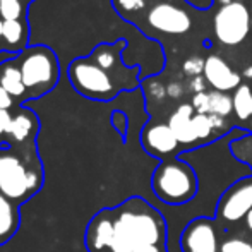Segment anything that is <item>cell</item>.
Listing matches in <instances>:
<instances>
[{
    "label": "cell",
    "instance_id": "cell-13",
    "mask_svg": "<svg viewBox=\"0 0 252 252\" xmlns=\"http://www.w3.org/2000/svg\"><path fill=\"white\" fill-rule=\"evenodd\" d=\"M126 47V41L117 40L115 43H101L91 52L90 59L96 62L101 69L115 74H127L132 67L124 65L122 62V50Z\"/></svg>",
    "mask_w": 252,
    "mask_h": 252
},
{
    "label": "cell",
    "instance_id": "cell-1",
    "mask_svg": "<svg viewBox=\"0 0 252 252\" xmlns=\"http://www.w3.org/2000/svg\"><path fill=\"white\" fill-rule=\"evenodd\" d=\"M110 215L113 235L106 252H168L165 218L146 199L129 197Z\"/></svg>",
    "mask_w": 252,
    "mask_h": 252
},
{
    "label": "cell",
    "instance_id": "cell-4",
    "mask_svg": "<svg viewBox=\"0 0 252 252\" xmlns=\"http://www.w3.org/2000/svg\"><path fill=\"white\" fill-rule=\"evenodd\" d=\"M23 83L26 86L28 100L43 96L55 88L60 77L59 59L55 52L43 45L28 47L17 55Z\"/></svg>",
    "mask_w": 252,
    "mask_h": 252
},
{
    "label": "cell",
    "instance_id": "cell-23",
    "mask_svg": "<svg viewBox=\"0 0 252 252\" xmlns=\"http://www.w3.org/2000/svg\"><path fill=\"white\" fill-rule=\"evenodd\" d=\"M119 14L139 12L146 7V0H112Z\"/></svg>",
    "mask_w": 252,
    "mask_h": 252
},
{
    "label": "cell",
    "instance_id": "cell-25",
    "mask_svg": "<svg viewBox=\"0 0 252 252\" xmlns=\"http://www.w3.org/2000/svg\"><path fill=\"white\" fill-rule=\"evenodd\" d=\"M112 126L115 127V130L120 134L122 137H126L127 134V127H129V120H127V115L120 110H115L112 113Z\"/></svg>",
    "mask_w": 252,
    "mask_h": 252
},
{
    "label": "cell",
    "instance_id": "cell-35",
    "mask_svg": "<svg viewBox=\"0 0 252 252\" xmlns=\"http://www.w3.org/2000/svg\"><path fill=\"white\" fill-rule=\"evenodd\" d=\"M0 53H3V21L0 19Z\"/></svg>",
    "mask_w": 252,
    "mask_h": 252
},
{
    "label": "cell",
    "instance_id": "cell-14",
    "mask_svg": "<svg viewBox=\"0 0 252 252\" xmlns=\"http://www.w3.org/2000/svg\"><path fill=\"white\" fill-rule=\"evenodd\" d=\"M0 88H3L14 100L28 101L26 86H24L23 76H21L19 65H17V55L0 63Z\"/></svg>",
    "mask_w": 252,
    "mask_h": 252
},
{
    "label": "cell",
    "instance_id": "cell-12",
    "mask_svg": "<svg viewBox=\"0 0 252 252\" xmlns=\"http://www.w3.org/2000/svg\"><path fill=\"white\" fill-rule=\"evenodd\" d=\"M194 115H196V110H194V106L190 103L179 105L175 112L170 115L168 126L180 144L189 146V144L197 143V136H196V130H194V122H192Z\"/></svg>",
    "mask_w": 252,
    "mask_h": 252
},
{
    "label": "cell",
    "instance_id": "cell-37",
    "mask_svg": "<svg viewBox=\"0 0 252 252\" xmlns=\"http://www.w3.org/2000/svg\"><path fill=\"white\" fill-rule=\"evenodd\" d=\"M0 2H12V0H0Z\"/></svg>",
    "mask_w": 252,
    "mask_h": 252
},
{
    "label": "cell",
    "instance_id": "cell-33",
    "mask_svg": "<svg viewBox=\"0 0 252 252\" xmlns=\"http://www.w3.org/2000/svg\"><path fill=\"white\" fill-rule=\"evenodd\" d=\"M242 77H244V79H252V63H251V65H247L246 69H244Z\"/></svg>",
    "mask_w": 252,
    "mask_h": 252
},
{
    "label": "cell",
    "instance_id": "cell-6",
    "mask_svg": "<svg viewBox=\"0 0 252 252\" xmlns=\"http://www.w3.org/2000/svg\"><path fill=\"white\" fill-rule=\"evenodd\" d=\"M218 41L225 47H237L251 31V12L244 2H230L218 9L213 19Z\"/></svg>",
    "mask_w": 252,
    "mask_h": 252
},
{
    "label": "cell",
    "instance_id": "cell-15",
    "mask_svg": "<svg viewBox=\"0 0 252 252\" xmlns=\"http://www.w3.org/2000/svg\"><path fill=\"white\" fill-rule=\"evenodd\" d=\"M38 129V119L30 108L21 106L10 119V124L7 127L5 136L12 137L17 143H24L34 134V130Z\"/></svg>",
    "mask_w": 252,
    "mask_h": 252
},
{
    "label": "cell",
    "instance_id": "cell-16",
    "mask_svg": "<svg viewBox=\"0 0 252 252\" xmlns=\"http://www.w3.org/2000/svg\"><path fill=\"white\" fill-rule=\"evenodd\" d=\"M21 225V209L0 192V247L17 233Z\"/></svg>",
    "mask_w": 252,
    "mask_h": 252
},
{
    "label": "cell",
    "instance_id": "cell-3",
    "mask_svg": "<svg viewBox=\"0 0 252 252\" xmlns=\"http://www.w3.org/2000/svg\"><path fill=\"white\" fill-rule=\"evenodd\" d=\"M151 189L166 204H186L197 194L199 184L192 166L182 158L166 159L153 172Z\"/></svg>",
    "mask_w": 252,
    "mask_h": 252
},
{
    "label": "cell",
    "instance_id": "cell-8",
    "mask_svg": "<svg viewBox=\"0 0 252 252\" xmlns=\"http://www.w3.org/2000/svg\"><path fill=\"white\" fill-rule=\"evenodd\" d=\"M146 19L153 30L165 34H186L192 26L189 14L170 2H161L151 7Z\"/></svg>",
    "mask_w": 252,
    "mask_h": 252
},
{
    "label": "cell",
    "instance_id": "cell-5",
    "mask_svg": "<svg viewBox=\"0 0 252 252\" xmlns=\"http://www.w3.org/2000/svg\"><path fill=\"white\" fill-rule=\"evenodd\" d=\"M41 180L23 165L12 153L0 155V192L10 201H24L36 196Z\"/></svg>",
    "mask_w": 252,
    "mask_h": 252
},
{
    "label": "cell",
    "instance_id": "cell-32",
    "mask_svg": "<svg viewBox=\"0 0 252 252\" xmlns=\"http://www.w3.org/2000/svg\"><path fill=\"white\" fill-rule=\"evenodd\" d=\"M186 2L197 10H208L213 5V0H186Z\"/></svg>",
    "mask_w": 252,
    "mask_h": 252
},
{
    "label": "cell",
    "instance_id": "cell-10",
    "mask_svg": "<svg viewBox=\"0 0 252 252\" xmlns=\"http://www.w3.org/2000/svg\"><path fill=\"white\" fill-rule=\"evenodd\" d=\"M204 79L213 91H235L242 84V74L235 72L228 62L220 55H209L204 63Z\"/></svg>",
    "mask_w": 252,
    "mask_h": 252
},
{
    "label": "cell",
    "instance_id": "cell-21",
    "mask_svg": "<svg viewBox=\"0 0 252 252\" xmlns=\"http://www.w3.org/2000/svg\"><path fill=\"white\" fill-rule=\"evenodd\" d=\"M194 122V130H196L197 141H204L215 132V126H213L211 115H206V113H196L192 119Z\"/></svg>",
    "mask_w": 252,
    "mask_h": 252
},
{
    "label": "cell",
    "instance_id": "cell-31",
    "mask_svg": "<svg viewBox=\"0 0 252 252\" xmlns=\"http://www.w3.org/2000/svg\"><path fill=\"white\" fill-rule=\"evenodd\" d=\"M14 106V98L7 93L3 88H0V108L2 110H10Z\"/></svg>",
    "mask_w": 252,
    "mask_h": 252
},
{
    "label": "cell",
    "instance_id": "cell-34",
    "mask_svg": "<svg viewBox=\"0 0 252 252\" xmlns=\"http://www.w3.org/2000/svg\"><path fill=\"white\" fill-rule=\"evenodd\" d=\"M244 220H246V226H247V230H249V232H252V209H251L249 213H247V216H246V218H244Z\"/></svg>",
    "mask_w": 252,
    "mask_h": 252
},
{
    "label": "cell",
    "instance_id": "cell-17",
    "mask_svg": "<svg viewBox=\"0 0 252 252\" xmlns=\"http://www.w3.org/2000/svg\"><path fill=\"white\" fill-rule=\"evenodd\" d=\"M28 26L24 21H3V52L19 55L26 50Z\"/></svg>",
    "mask_w": 252,
    "mask_h": 252
},
{
    "label": "cell",
    "instance_id": "cell-7",
    "mask_svg": "<svg viewBox=\"0 0 252 252\" xmlns=\"http://www.w3.org/2000/svg\"><path fill=\"white\" fill-rule=\"evenodd\" d=\"M252 209V175L233 184L218 201L216 215L228 223L244 220Z\"/></svg>",
    "mask_w": 252,
    "mask_h": 252
},
{
    "label": "cell",
    "instance_id": "cell-18",
    "mask_svg": "<svg viewBox=\"0 0 252 252\" xmlns=\"http://www.w3.org/2000/svg\"><path fill=\"white\" fill-rule=\"evenodd\" d=\"M233 112L239 120H249L252 117V88L249 84H240L233 91Z\"/></svg>",
    "mask_w": 252,
    "mask_h": 252
},
{
    "label": "cell",
    "instance_id": "cell-24",
    "mask_svg": "<svg viewBox=\"0 0 252 252\" xmlns=\"http://www.w3.org/2000/svg\"><path fill=\"white\" fill-rule=\"evenodd\" d=\"M220 252H252V244L244 239H230L220 246Z\"/></svg>",
    "mask_w": 252,
    "mask_h": 252
},
{
    "label": "cell",
    "instance_id": "cell-20",
    "mask_svg": "<svg viewBox=\"0 0 252 252\" xmlns=\"http://www.w3.org/2000/svg\"><path fill=\"white\" fill-rule=\"evenodd\" d=\"M24 3L21 0L12 2H0V19L2 21H23Z\"/></svg>",
    "mask_w": 252,
    "mask_h": 252
},
{
    "label": "cell",
    "instance_id": "cell-2",
    "mask_svg": "<svg viewBox=\"0 0 252 252\" xmlns=\"http://www.w3.org/2000/svg\"><path fill=\"white\" fill-rule=\"evenodd\" d=\"M67 72L77 93L96 101H110L122 90H134L139 86V67H132L127 74L108 72L93 62L90 55L74 60Z\"/></svg>",
    "mask_w": 252,
    "mask_h": 252
},
{
    "label": "cell",
    "instance_id": "cell-36",
    "mask_svg": "<svg viewBox=\"0 0 252 252\" xmlns=\"http://www.w3.org/2000/svg\"><path fill=\"white\" fill-rule=\"evenodd\" d=\"M21 2H23V3H24V5H28V3H30V2H31V0H21Z\"/></svg>",
    "mask_w": 252,
    "mask_h": 252
},
{
    "label": "cell",
    "instance_id": "cell-29",
    "mask_svg": "<svg viewBox=\"0 0 252 252\" xmlns=\"http://www.w3.org/2000/svg\"><path fill=\"white\" fill-rule=\"evenodd\" d=\"M182 94H184V86L179 81H173V83H170L166 86V96L173 98V100H179V98H182Z\"/></svg>",
    "mask_w": 252,
    "mask_h": 252
},
{
    "label": "cell",
    "instance_id": "cell-11",
    "mask_svg": "<svg viewBox=\"0 0 252 252\" xmlns=\"http://www.w3.org/2000/svg\"><path fill=\"white\" fill-rule=\"evenodd\" d=\"M141 144L151 156L161 158V156L173 155L180 143L177 141L168 124H150L144 127L141 134Z\"/></svg>",
    "mask_w": 252,
    "mask_h": 252
},
{
    "label": "cell",
    "instance_id": "cell-19",
    "mask_svg": "<svg viewBox=\"0 0 252 252\" xmlns=\"http://www.w3.org/2000/svg\"><path fill=\"white\" fill-rule=\"evenodd\" d=\"M209 115H218L226 117L233 112V100L228 93H221V91H209Z\"/></svg>",
    "mask_w": 252,
    "mask_h": 252
},
{
    "label": "cell",
    "instance_id": "cell-38",
    "mask_svg": "<svg viewBox=\"0 0 252 252\" xmlns=\"http://www.w3.org/2000/svg\"><path fill=\"white\" fill-rule=\"evenodd\" d=\"M232 2H244V0H232Z\"/></svg>",
    "mask_w": 252,
    "mask_h": 252
},
{
    "label": "cell",
    "instance_id": "cell-26",
    "mask_svg": "<svg viewBox=\"0 0 252 252\" xmlns=\"http://www.w3.org/2000/svg\"><path fill=\"white\" fill-rule=\"evenodd\" d=\"M190 105L194 106L196 113H206V115H209V96H208V91H204V93L192 94Z\"/></svg>",
    "mask_w": 252,
    "mask_h": 252
},
{
    "label": "cell",
    "instance_id": "cell-28",
    "mask_svg": "<svg viewBox=\"0 0 252 252\" xmlns=\"http://www.w3.org/2000/svg\"><path fill=\"white\" fill-rule=\"evenodd\" d=\"M206 79L204 76H197V77H192V79H189V90L190 93L197 94V93H204L206 91Z\"/></svg>",
    "mask_w": 252,
    "mask_h": 252
},
{
    "label": "cell",
    "instance_id": "cell-9",
    "mask_svg": "<svg viewBox=\"0 0 252 252\" xmlns=\"http://www.w3.org/2000/svg\"><path fill=\"white\" fill-rule=\"evenodd\" d=\"M184 252H220L218 235L209 218H196L186 226L180 239Z\"/></svg>",
    "mask_w": 252,
    "mask_h": 252
},
{
    "label": "cell",
    "instance_id": "cell-22",
    "mask_svg": "<svg viewBox=\"0 0 252 252\" xmlns=\"http://www.w3.org/2000/svg\"><path fill=\"white\" fill-rule=\"evenodd\" d=\"M204 63H206V59H202L199 55H192V57H189V59L184 60L182 72L186 74L189 79L202 76V74H204Z\"/></svg>",
    "mask_w": 252,
    "mask_h": 252
},
{
    "label": "cell",
    "instance_id": "cell-30",
    "mask_svg": "<svg viewBox=\"0 0 252 252\" xmlns=\"http://www.w3.org/2000/svg\"><path fill=\"white\" fill-rule=\"evenodd\" d=\"M10 119H12V113L9 110H2L0 108V136H5L7 127L10 124Z\"/></svg>",
    "mask_w": 252,
    "mask_h": 252
},
{
    "label": "cell",
    "instance_id": "cell-27",
    "mask_svg": "<svg viewBox=\"0 0 252 252\" xmlns=\"http://www.w3.org/2000/svg\"><path fill=\"white\" fill-rule=\"evenodd\" d=\"M150 84H151V96L155 98V101H161L166 98V88L163 86L161 83H158V81H155V77H150Z\"/></svg>",
    "mask_w": 252,
    "mask_h": 252
}]
</instances>
